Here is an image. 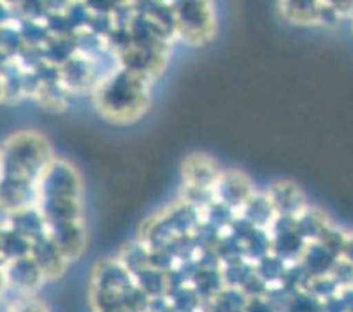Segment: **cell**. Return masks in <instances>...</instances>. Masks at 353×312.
Here are the masks:
<instances>
[{
	"label": "cell",
	"instance_id": "cell-12",
	"mask_svg": "<svg viewBox=\"0 0 353 312\" xmlns=\"http://www.w3.org/2000/svg\"><path fill=\"white\" fill-rule=\"evenodd\" d=\"M6 225H9L18 236L27 239L30 244L46 236V221H44V216L41 214L37 205L8 216V223Z\"/></svg>",
	"mask_w": 353,
	"mask_h": 312
},
{
	"label": "cell",
	"instance_id": "cell-8",
	"mask_svg": "<svg viewBox=\"0 0 353 312\" xmlns=\"http://www.w3.org/2000/svg\"><path fill=\"white\" fill-rule=\"evenodd\" d=\"M213 191H216L218 202H221L225 207L241 209V211L245 209V205L255 195V188H253L252 181L239 170L221 172Z\"/></svg>",
	"mask_w": 353,
	"mask_h": 312
},
{
	"label": "cell",
	"instance_id": "cell-15",
	"mask_svg": "<svg viewBox=\"0 0 353 312\" xmlns=\"http://www.w3.org/2000/svg\"><path fill=\"white\" fill-rule=\"evenodd\" d=\"M339 260H343V262L348 263L350 267H353V231L345 233L341 253H339Z\"/></svg>",
	"mask_w": 353,
	"mask_h": 312
},
{
	"label": "cell",
	"instance_id": "cell-14",
	"mask_svg": "<svg viewBox=\"0 0 353 312\" xmlns=\"http://www.w3.org/2000/svg\"><path fill=\"white\" fill-rule=\"evenodd\" d=\"M14 312H51L48 309L46 304L35 298L34 295H28V297H20L18 300H14Z\"/></svg>",
	"mask_w": 353,
	"mask_h": 312
},
{
	"label": "cell",
	"instance_id": "cell-7",
	"mask_svg": "<svg viewBox=\"0 0 353 312\" xmlns=\"http://www.w3.org/2000/svg\"><path fill=\"white\" fill-rule=\"evenodd\" d=\"M280 12L287 21L301 27H316L338 21L330 2H280Z\"/></svg>",
	"mask_w": 353,
	"mask_h": 312
},
{
	"label": "cell",
	"instance_id": "cell-19",
	"mask_svg": "<svg viewBox=\"0 0 353 312\" xmlns=\"http://www.w3.org/2000/svg\"><path fill=\"white\" fill-rule=\"evenodd\" d=\"M0 174H2V170H0Z\"/></svg>",
	"mask_w": 353,
	"mask_h": 312
},
{
	"label": "cell",
	"instance_id": "cell-17",
	"mask_svg": "<svg viewBox=\"0 0 353 312\" xmlns=\"http://www.w3.org/2000/svg\"><path fill=\"white\" fill-rule=\"evenodd\" d=\"M8 279H6V270L4 267H0V297H4V293L8 291Z\"/></svg>",
	"mask_w": 353,
	"mask_h": 312
},
{
	"label": "cell",
	"instance_id": "cell-1",
	"mask_svg": "<svg viewBox=\"0 0 353 312\" xmlns=\"http://www.w3.org/2000/svg\"><path fill=\"white\" fill-rule=\"evenodd\" d=\"M152 77L118 67L101 77L94 88V104L105 121L117 125L136 123L152 102Z\"/></svg>",
	"mask_w": 353,
	"mask_h": 312
},
{
	"label": "cell",
	"instance_id": "cell-4",
	"mask_svg": "<svg viewBox=\"0 0 353 312\" xmlns=\"http://www.w3.org/2000/svg\"><path fill=\"white\" fill-rule=\"evenodd\" d=\"M37 202L48 198H81L83 183L78 169L67 160L54 158L37 183Z\"/></svg>",
	"mask_w": 353,
	"mask_h": 312
},
{
	"label": "cell",
	"instance_id": "cell-18",
	"mask_svg": "<svg viewBox=\"0 0 353 312\" xmlns=\"http://www.w3.org/2000/svg\"><path fill=\"white\" fill-rule=\"evenodd\" d=\"M6 102V81H4V76L0 74V104Z\"/></svg>",
	"mask_w": 353,
	"mask_h": 312
},
{
	"label": "cell",
	"instance_id": "cell-9",
	"mask_svg": "<svg viewBox=\"0 0 353 312\" xmlns=\"http://www.w3.org/2000/svg\"><path fill=\"white\" fill-rule=\"evenodd\" d=\"M4 270L8 288L18 291L20 297L34 295L41 288V284L46 281L39 265L35 263V260L30 255L12 260L4 267Z\"/></svg>",
	"mask_w": 353,
	"mask_h": 312
},
{
	"label": "cell",
	"instance_id": "cell-2",
	"mask_svg": "<svg viewBox=\"0 0 353 312\" xmlns=\"http://www.w3.org/2000/svg\"><path fill=\"white\" fill-rule=\"evenodd\" d=\"M53 160L51 144L43 134L35 130L16 132L0 147V176L37 185Z\"/></svg>",
	"mask_w": 353,
	"mask_h": 312
},
{
	"label": "cell",
	"instance_id": "cell-6",
	"mask_svg": "<svg viewBox=\"0 0 353 312\" xmlns=\"http://www.w3.org/2000/svg\"><path fill=\"white\" fill-rule=\"evenodd\" d=\"M37 185L21 179L0 176V212L11 216L14 212L37 205Z\"/></svg>",
	"mask_w": 353,
	"mask_h": 312
},
{
	"label": "cell",
	"instance_id": "cell-16",
	"mask_svg": "<svg viewBox=\"0 0 353 312\" xmlns=\"http://www.w3.org/2000/svg\"><path fill=\"white\" fill-rule=\"evenodd\" d=\"M0 312H14V300H8L6 297H0Z\"/></svg>",
	"mask_w": 353,
	"mask_h": 312
},
{
	"label": "cell",
	"instance_id": "cell-10",
	"mask_svg": "<svg viewBox=\"0 0 353 312\" xmlns=\"http://www.w3.org/2000/svg\"><path fill=\"white\" fill-rule=\"evenodd\" d=\"M268 198L271 202L278 218H288V220H297V218L306 211L310 205L306 204L303 189L292 181H278L268 189Z\"/></svg>",
	"mask_w": 353,
	"mask_h": 312
},
{
	"label": "cell",
	"instance_id": "cell-11",
	"mask_svg": "<svg viewBox=\"0 0 353 312\" xmlns=\"http://www.w3.org/2000/svg\"><path fill=\"white\" fill-rule=\"evenodd\" d=\"M30 256L35 260V263L39 265L41 272H43L46 281H53V279L62 278L65 272L69 262L65 256L59 251V247L54 246L46 236L32 242L30 246Z\"/></svg>",
	"mask_w": 353,
	"mask_h": 312
},
{
	"label": "cell",
	"instance_id": "cell-13",
	"mask_svg": "<svg viewBox=\"0 0 353 312\" xmlns=\"http://www.w3.org/2000/svg\"><path fill=\"white\" fill-rule=\"evenodd\" d=\"M30 246L27 239L18 236L9 225H0V267L21 256L30 255Z\"/></svg>",
	"mask_w": 353,
	"mask_h": 312
},
{
	"label": "cell",
	"instance_id": "cell-5",
	"mask_svg": "<svg viewBox=\"0 0 353 312\" xmlns=\"http://www.w3.org/2000/svg\"><path fill=\"white\" fill-rule=\"evenodd\" d=\"M221 176L214 158L206 153H192L181 163V178L190 191L206 193L214 189Z\"/></svg>",
	"mask_w": 353,
	"mask_h": 312
},
{
	"label": "cell",
	"instance_id": "cell-3",
	"mask_svg": "<svg viewBox=\"0 0 353 312\" xmlns=\"http://www.w3.org/2000/svg\"><path fill=\"white\" fill-rule=\"evenodd\" d=\"M174 34L192 48L208 46L216 35V16L210 2H178L172 6Z\"/></svg>",
	"mask_w": 353,
	"mask_h": 312
}]
</instances>
